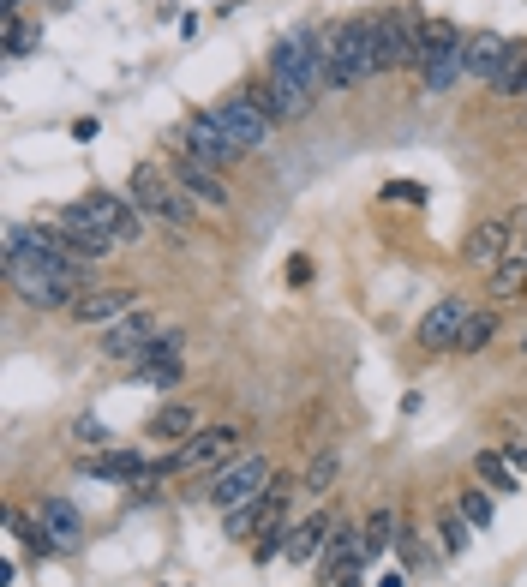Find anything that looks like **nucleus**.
<instances>
[{"mask_svg":"<svg viewBox=\"0 0 527 587\" xmlns=\"http://www.w3.org/2000/svg\"><path fill=\"white\" fill-rule=\"evenodd\" d=\"M498 456H504V462H510V468H516V474H527V444H522V438H516V444H504V450H498Z\"/></svg>","mask_w":527,"mask_h":587,"instance_id":"obj_33","label":"nucleus"},{"mask_svg":"<svg viewBox=\"0 0 527 587\" xmlns=\"http://www.w3.org/2000/svg\"><path fill=\"white\" fill-rule=\"evenodd\" d=\"M504 246H510V222L492 216V222H480V228L462 240V258H468V264H504V258H510Z\"/></svg>","mask_w":527,"mask_h":587,"instance_id":"obj_15","label":"nucleus"},{"mask_svg":"<svg viewBox=\"0 0 527 587\" xmlns=\"http://www.w3.org/2000/svg\"><path fill=\"white\" fill-rule=\"evenodd\" d=\"M516 288H527V246L510 252V258L498 264V276H492V294H498V300H516Z\"/></svg>","mask_w":527,"mask_h":587,"instance_id":"obj_25","label":"nucleus"},{"mask_svg":"<svg viewBox=\"0 0 527 587\" xmlns=\"http://www.w3.org/2000/svg\"><path fill=\"white\" fill-rule=\"evenodd\" d=\"M132 372H138V384H150V390H174V384L186 378V360H138Z\"/></svg>","mask_w":527,"mask_h":587,"instance_id":"obj_23","label":"nucleus"},{"mask_svg":"<svg viewBox=\"0 0 527 587\" xmlns=\"http://www.w3.org/2000/svg\"><path fill=\"white\" fill-rule=\"evenodd\" d=\"M504 54H510V42L498 36V30H474L468 42H462V78H498V66H504Z\"/></svg>","mask_w":527,"mask_h":587,"instance_id":"obj_14","label":"nucleus"},{"mask_svg":"<svg viewBox=\"0 0 527 587\" xmlns=\"http://www.w3.org/2000/svg\"><path fill=\"white\" fill-rule=\"evenodd\" d=\"M468 318H474V300H468V294H444V300L420 318V348H456Z\"/></svg>","mask_w":527,"mask_h":587,"instance_id":"obj_9","label":"nucleus"},{"mask_svg":"<svg viewBox=\"0 0 527 587\" xmlns=\"http://www.w3.org/2000/svg\"><path fill=\"white\" fill-rule=\"evenodd\" d=\"M126 198L144 210V216H156V222H168L174 234L180 228H192V198L174 186V174H162L156 162H138L132 168V180H126Z\"/></svg>","mask_w":527,"mask_h":587,"instance_id":"obj_1","label":"nucleus"},{"mask_svg":"<svg viewBox=\"0 0 527 587\" xmlns=\"http://www.w3.org/2000/svg\"><path fill=\"white\" fill-rule=\"evenodd\" d=\"M126 312H138V288H90V294H78V306H72V318L90 324V330H108V324H120Z\"/></svg>","mask_w":527,"mask_h":587,"instance_id":"obj_11","label":"nucleus"},{"mask_svg":"<svg viewBox=\"0 0 527 587\" xmlns=\"http://www.w3.org/2000/svg\"><path fill=\"white\" fill-rule=\"evenodd\" d=\"M174 186H180L186 198H198V204H228L222 168H210V162H198V156H186V150H174Z\"/></svg>","mask_w":527,"mask_h":587,"instance_id":"obj_12","label":"nucleus"},{"mask_svg":"<svg viewBox=\"0 0 527 587\" xmlns=\"http://www.w3.org/2000/svg\"><path fill=\"white\" fill-rule=\"evenodd\" d=\"M84 210L96 216V228H108L114 234V246H138V234H144V210L132 204V198H120V192H90L84 198Z\"/></svg>","mask_w":527,"mask_h":587,"instance_id":"obj_8","label":"nucleus"},{"mask_svg":"<svg viewBox=\"0 0 527 587\" xmlns=\"http://www.w3.org/2000/svg\"><path fill=\"white\" fill-rule=\"evenodd\" d=\"M492 90H498V96H522L527 90V48L522 42H510V54H504V66H498Z\"/></svg>","mask_w":527,"mask_h":587,"instance_id":"obj_22","label":"nucleus"},{"mask_svg":"<svg viewBox=\"0 0 527 587\" xmlns=\"http://www.w3.org/2000/svg\"><path fill=\"white\" fill-rule=\"evenodd\" d=\"M360 540H366V558L390 552V546H396V516H390V510H372L366 528H360Z\"/></svg>","mask_w":527,"mask_h":587,"instance_id":"obj_24","label":"nucleus"},{"mask_svg":"<svg viewBox=\"0 0 527 587\" xmlns=\"http://www.w3.org/2000/svg\"><path fill=\"white\" fill-rule=\"evenodd\" d=\"M264 486H270V462L264 456H234L228 468H216V486H210V504L216 510H240V504H252V498H264Z\"/></svg>","mask_w":527,"mask_h":587,"instance_id":"obj_5","label":"nucleus"},{"mask_svg":"<svg viewBox=\"0 0 527 587\" xmlns=\"http://www.w3.org/2000/svg\"><path fill=\"white\" fill-rule=\"evenodd\" d=\"M96 132H102V126H96V114H84V120H72V138H78V144H90Z\"/></svg>","mask_w":527,"mask_h":587,"instance_id":"obj_34","label":"nucleus"},{"mask_svg":"<svg viewBox=\"0 0 527 587\" xmlns=\"http://www.w3.org/2000/svg\"><path fill=\"white\" fill-rule=\"evenodd\" d=\"M84 474H90V480H144L150 468H144V456H132V450H108V456H90Z\"/></svg>","mask_w":527,"mask_h":587,"instance_id":"obj_19","label":"nucleus"},{"mask_svg":"<svg viewBox=\"0 0 527 587\" xmlns=\"http://www.w3.org/2000/svg\"><path fill=\"white\" fill-rule=\"evenodd\" d=\"M150 336H156V318H150V312H126L120 324H108V330H102V342H96V348H102L108 360H138V354L150 348Z\"/></svg>","mask_w":527,"mask_h":587,"instance_id":"obj_13","label":"nucleus"},{"mask_svg":"<svg viewBox=\"0 0 527 587\" xmlns=\"http://www.w3.org/2000/svg\"><path fill=\"white\" fill-rule=\"evenodd\" d=\"M30 48H36V36L24 30V18H18V12H6V54H12V60H24Z\"/></svg>","mask_w":527,"mask_h":587,"instance_id":"obj_30","label":"nucleus"},{"mask_svg":"<svg viewBox=\"0 0 527 587\" xmlns=\"http://www.w3.org/2000/svg\"><path fill=\"white\" fill-rule=\"evenodd\" d=\"M192 432H204L198 426V408L192 402H168V408H156V420H150V438H192Z\"/></svg>","mask_w":527,"mask_h":587,"instance_id":"obj_18","label":"nucleus"},{"mask_svg":"<svg viewBox=\"0 0 527 587\" xmlns=\"http://www.w3.org/2000/svg\"><path fill=\"white\" fill-rule=\"evenodd\" d=\"M72 438H78V444H90V450H102V444H108V426H102V420H78V426H72Z\"/></svg>","mask_w":527,"mask_h":587,"instance_id":"obj_31","label":"nucleus"},{"mask_svg":"<svg viewBox=\"0 0 527 587\" xmlns=\"http://www.w3.org/2000/svg\"><path fill=\"white\" fill-rule=\"evenodd\" d=\"M474 474H480L492 492H522V474H516L498 450H480V456H474Z\"/></svg>","mask_w":527,"mask_h":587,"instance_id":"obj_21","label":"nucleus"},{"mask_svg":"<svg viewBox=\"0 0 527 587\" xmlns=\"http://www.w3.org/2000/svg\"><path fill=\"white\" fill-rule=\"evenodd\" d=\"M336 474H342V456H336V450H318L312 468H306V492H330Z\"/></svg>","mask_w":527,"mask_h":587,"instance_id":"obj_28","label":"nucleus"},{"mask_svg":"<svg viewBox=\"0 0 527 587\" xmlns=\"http://www.w3.org/2000/svg\"><path fill=\"white\" fill-rule=\"evenodd\" d=\"M492 336H498V312H474L468 324H462V354H480V348H492Z\"/></svg>","mask_w":527,"mask_h":587,"instance_id":"obj_26","label":"nucleus"},{"mask_svg":"<svg viewBox=\"0 0 527 587\" xmlns=\"http://www.w3.org/2000/svg\"><path fill=\"white\" fill-rule=\"evenodd\" d=\"M438 534H444V552L456 558V552H468V540H474V522H468L462 510H438Z\"/></svg>","mask_w":527,"mask_h":587,"instance_id":"obj_27","label":"nucleus"},{"mask_svg":"<svg viewBox=\"0 0 527 587\" xmlns=\"http://www.w3.org/2000/svg\"><path fill=\"white\" fill-rule=\"evenodd\" d=\"M240 426H204V432H192L156 474H210V468H228L234 456H240Z\"/></svg>","mask_w":527,"mask_h":587,"instance_id":"obj_4","label":"nucleus"},{"mask_svg":"<svg viewBox=\"0 0 527 587\" xmlns=\"http://www.w3.org/2000/svg\"><path fill=\"white\" fill-rule=\"evenodd\" d=\"M180 144H186V156H198V162H210V168H228V162H240V156H246V150H234V138L216 126V114H210V108L186 114Z\"/></svg>","mask_w":527,"mask_h":587,"instance_id":"obj_6","label":"nucleus"},{"mask_svg":"<svg viewBox=\"0 0 527 587\" xmlns=\"http://www.w3.org/2000/svg\"><path fill=\"white\" fill-rule=\"evenodd\" d=\"M36 522L54 534V546H60V552H66V546H78V534H84V522H78V510H72L66 498H42V504H36Z\"/></svg>","mask_w":527,"mask_h":587,"instance_id":"obj_16","label":"nucleus"},{"mask_svg":"<svg viewBox=\"0 0 527 587\" xmlns=\"http://www.w3.org/2000/svg\"><path fill=\"white\" fill-rule=\"evenodd\" d=\"M384 198H396V204H420V198H426V186H414V180H390V186H384Z\"/></svg>","mask_w":527,"mask_h":587,"instance_id":"obj_32","label":"nucleus"},{"mask_svg":"<svg viewBox=\"0 0 527 587\" xmlns=\"http://www.w3.org/2000/svg\"><path fill=\"white\" fill-rule=\"evenodd\" d=\"M522 96H527V90H522Z\"/></svg>","mask_w":527,"mask_h":587,"instance_id":"obj_35","label":"nucleus"},{"mask_svg":"<svg viewBox=\"0 0 527 587\" xmlns=\"http://www.w3.org/2000/svg\"><path fill=\"white\" fill-rule=\"evenodd\" d=\"M378 60H372V18H342L330 30V90H348L360 78H372Z\"/></svg>","mask_w":527,"mask_h":587,"instance_id":"obj_3","label":"nucleus"},{"mask_svg":"<svg viewBox=\"0 0 527 587\" xmlns=\"http://www.w3.org/2000/svg\"><path fill=\"white\" fill-rule=\"evenodd\" d=\"M54 228H60L66 252H72V258H84V264H102V258L114 252V234H108V228H96V216H90L84 204H66V210L54 216Z\"/></svg>","mask_w":527,"mask_h":587,"instance_id":"obj_7","label":"nucleus"},{"mask_svg":"<svg viewBox=\"0 0 527 587\" xmlns=\"http://www.w3.org/2000/svg\"><path fill=\"white\" fill-rule=\"evenodd\" d=\"M216 114V126L234 138V150H264V138H270V120L246 102V96H228V102H216L210 108Z\"/></svg>","mask_w":527,"mask_h":587,"instance_id":"obj_10","label":"nucleus"},{"mask_svg":"<svg viewBox=\"0 0 527 587\" xmlns=\"http://www.w3.org/2000/svg\"><path fill=\"white\" fill-rule=\"evenodd\" d=\"M420 30H426V18H420L414 6L378 12V18H372V60H378V72L420 66Z\"/></svg>","mask_w":527,"mask_h":587,"instance_id":"obj_2","label":"nucleus"},{"mask_svg":"<svg viewBox=\"0 0 527 587\" xmlns=\"http://www.w3.org/2000/svg\"><path fill=\"white\" fill-rule=\"evenodd\" d=\"M462 30L450 24V18H426V30H420V66H432V60H444V54H462Z\"/></svg>","mask_w":527,"mask_h":587,"instance_id":"obj_17","label":"nucleus"},{"mask_svg":"<svg viewBox=\"0 0 527 587\" xmlns=\"http://www.w3.org/2000/svg\"><path fill=\"white\" fill-rule=\"evenodd\" d=\"M456 510H462V516H468L474 528H492V492H480V486H468Z\"/></svg>","mask_w":527,"mask_h":587,"instance_id":"obj_29","label":"nucleus"},{"mask_svg":"<svg viewBox=\"0 0 527 587\" xmlns=\"http://www.w3.org/2000/svg\"><path fill=\"white\" fill-rule=\"evenodd\" d=\"M330 534H336V522H330V516H312V522H300V528L288 534V552H282V558H294V564H300V558H318V552L330 546Z\"/></svg>","mask_w":527,"mask_h":587,"instance_id":"obj_20","label":"nucleus"}]
</instances>
